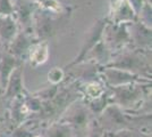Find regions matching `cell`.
<instances>
[{
    "mask_svg": "<svg viewBox=\"0 0 152 137\" xmlns=\"http://www.w3.org/2000/svg\"><path fill=\"white\" fill-rule=\"evenodd\" d=\"M47 56H48V52H47V47L45 46H39L38 49L37 50H34L33 53V55H32V59L34 61V62H38V63H42V62H45V59H47Z\"/></svg>",
    "mask_w": 152,
    "mask_h": 137,
    "instance_id": "cell-1",
    "label": "cell"
}]
</instances>
